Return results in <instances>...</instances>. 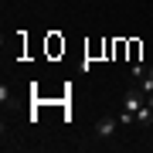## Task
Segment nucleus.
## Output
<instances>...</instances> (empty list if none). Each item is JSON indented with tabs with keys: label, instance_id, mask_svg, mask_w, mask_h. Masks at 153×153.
<instances>
[{
	"label": "nucleus",
	"instance_id": "39448f33",
	"mask_svg": "<svg viewBox=\"0 0 153 153\" xmlns=\"http://www.w3.org/2000/svg\"><path fill=\"white\" fill-rule=\"evenodd\" d=\"M146 75V65H133V78H143Z\"/></svg>",
	"mask_w": 153,
	"mask_h": 153
},
{
	"label": "nucleus",
	"instance_id": "f03ea898",
	"mask_svg": "<svg viewBox=\"0 0 153 153\" xmlns=\"http://www.w3.org/2000/svg\"><path fill=\"white\" fill-rule=\"evenodd\" d=\"M140 105H143V92H140V88L126 92V102H123V109H129V112H140Z\"/></svg>",
	"mask_w": 153,
	"mask_h": 153
},
{
	"label": "nucleus",
	"instance_id": "f257e3e1",
	"mask_svg": "<svg viewBox=\"0 0 153 153\" xmlns=\"http://www.w3.org/2000/svg\"><path fill=\"white\" fill-rule=\"evenodd\" d=\"M119 116H99V119H95V140H112L116 136V129H119Z\"/></svg>",
	"mask_w": 153,
	"mask_h": 153
},
{
	"label": "nucleus",
	"instance_id": "7ed1b4c3",
	"mask_svg": "<svg viewBox=\"0 0 153 153\" xmlns=\"http://www.w3.org/2000/svg\"><path fill=\"white\" fill-rule=\"evenodd\" d=\"M136 123L146 129V126H153V109L150 105H140V112H136Z\"/></svg>",
	"mask_w": 153,
	"mask_h": 153
},
{
	"label": "nucleus",
	"instance_id": "20e7f679",
	"mask_svg": "<svg viewBox=\"0 0 153 153\" xmlns=\"http://www.w3.org/2000/svg\"><path fill=\"white\" fill-rule=\"evenodd\" d=\"M140 92H143V95H150V92H153V78H143V85H140Z\"/></svg>",
	"mask_w": 153,
	"mask_h": 153
},
{
	"label": "nucleus",
	"instance_id": "423d86ee",
	"mask_svg": "<svg viewBox=\"0 0 153 153\" xmlns=\"http://www.w3.org/2000/svg\"><path fill=\"white\" fill-rule=\"evenodd\" d=\"M143 78H153V65H150V68H146V75H143Z\"/></svg>",
	"mask_w": 153,
	"mask_h": 153
}]
</instances>
